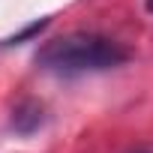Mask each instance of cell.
Segmentation results:
<instances>
[{
	"mask_svg": "<svg viewBox=\"0 0 153 153\" xmlns=\"http://www.w3.org/2000/svg\"><path fill=\"white\" fill-rule=\"evenodd\" d=\"M126 57H129L126 48L114 39H105L96 33H69V36L51 39L36 54V63L57 75H81V72L114 69Z\"/></svg>",
	"mask_w": 153,
	"mask_h": 153,
	"instance_id": "obj_1",
	"label": "cell"
},
{
	"mask_svg": "<svg viewBox=\"0 0 153 153\" xmlns=\"http://www.w3.org/2000/svg\"><path fill=\"white\" fill-rule=\"evenodd\" d=\"M39 123H42V108H39L36 102H21V105L15 108L12 126H15L18 132H30V129H36Z\"/></svg>",
	"mask_w": 153,
	"mask_h": 153,
	"instance_id": "obj_2",
	"label": "cell"
},
{
	"mask_svg": "<svg viewBox=\"0 0 153 153\" xmlns=\"http://www.w3.org/2000/svg\"><path fill=\"white\" fill-rule=\"evenodd\" d=\"M129 153H153V144H147V147H138V150H129Z\"/></svg>",
	"mask_w": 153,
	"mask_h": 153,
	"instance_id": "obj_3",
	"label": "cell"
},
{
	"mask_svg": "<svg viewBox=\"0 0 153 153\" xmlns=\"http://www.w3.org/2000/svg\"><path fill=\"white\" fill-rule=\"evenodd\" d=\"M147 9H150V12H153V0H147Z\"/></svg>",
	"mask_w": 153,
	"mask_h": 153,
	"instance_id": "obj_4",
	"label": "cell"
}]
</instances>
